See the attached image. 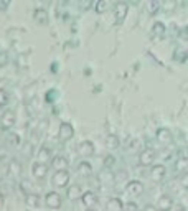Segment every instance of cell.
<instances>
[{"label":"cell","mask_w":188,"mask_h":211,"mask_svg":"<svg viewBox=\"0 0 188 211\" xmlns=\"http://www.w3.org/2000/svg\"><path fill=\"white\" fill-rule=\"evenodd\" d=\"M68 173H66L65 170H60V172H56V175H55V178H53V183H55L56 186H65L66 183H68Z\"/></svg>","instance_id":"6da1fadb"},{"label":"cell","mask_w":188,"mask_h":211,"mask_svg":"<svg viewBox=\"0 0 188 211\" xmlns=\"http://www.w3.org/2000/svg\"><path fill=\"white\" fill-rule=\"evenodd\" d=\"M46 203H48V206H51V208H58L60 203H61V200L56 193H50L46 196Z\"/></svg>","instance_id":"7a4b0ae2"},{"label":"cell","mask_w":188,"mask_h":211,"mask_svg":"<svg viewBox=\"0 0 188 211\" xmlns=\"http://www.w3.org/2000/svg\"><path fill=\"white\" fill-rule=\"evenodd\" d=\"M127 191H129L131 195H139V193L142 191V185L137 183V181H134V183H131V185L127 186Z\"/></svg>","instance_id":"3957f363"},{"label":"cell","mask_w":188,"mask_h":211,"mask_svg":"<svg viewBox=\"0 0 188 211\" xmlns=\"http://www.w3.org/2000/svg\"><path fill=\"white\" fill-rule=\"evenodd\" d=\"M153 170H155V172L152 173V176H153L155 180H160L162 176H163V167H155Z\"/></svg>","instance_id":"277c9868"},{"label":"cell","mask_w":188,"mask_h":211,"mask_svg":"<svg viewBox=\"0 0 188 211\" xmlns=\"http://www.w3.org/2000/svg\"><path fill=\"white\" fill-rule=\"evenodd\" d=\"M153 155V153L150 152V150H147V152H144L142 153V163H148L150 162V157Z\"/></svg>","instance_id":"5b68a950"},{"label":"cell","mask_w":188,"mask_h":211,"mask_svg":"<svg viewBox=\"0 0 188 211\" xmlns=\"http://www.w3.org/2000/svg\"><path fill=\"white\" fill-rule=\"evenodd\" d=\"M84 203H86V205H88V203H89V205H94V203H96L94 195H91V193H89V195H86V196H84Z\"/></svg>","instance_id":"8992f818"},{"label":"cell","mask_w":188,"mask_h":211,"mask_svg":"<svg viewBox=\"0 0 188 211\" xmlns=\"http://www.w3.org/2000/svg\"><path fill=\"white\" fill-rule=\"evenodd\" d=\"M160 206H162V208H170V206H172V201H170V200H165V196H163V198L160 200Z\"/></svg>","instance_id":"52a82bcc"},{"label":"cell","mask_w":188,"mask_h":211,"mask_svg":"<svg viewBox=\"0 0 188 211\" xmlns=\"http://www.w3.org/2000/svg\"><path fill=\"white\" fill-rule=\"evenodd\" d=\"M7 94H5V91H0V106H3V104H5L7 102Z\"/></svg>","instance_id":"ba28073f"},{"label":"cell","mask_w":188,"mask_h":211,"mask_svg":"<svg viewBox=\"0 0 188 211\" xmlns=\"http://www.w3.org/2000/svg\"><path fill=\"white\" fill-rule=\"evenodd\" d=\"M109 147H117V139L111 135L109 137Z\"/></svg>","instance_id":"9c48e42d"},{"label":"cell","mask_w":188,"mask_h":211,"mask_svg":"<svg viewBox=\"0 0 188 211\" xmlns=\"http://www.w3.org/2000/svg\"><path fill=\"white\" fill-rule=\"evenodd\" d=\"M79 191H81V190L78 188V186H76V188H71V190H69V196H73V195H74V196H78V195H79Z\"/></svg>","instance_id":"30bf717a"},{"label":"cell","mask_w":188,"mask_h":211,"mask_svg":"<svg viewBox=\"0 0 188 211\" xmlns=\"http://www.w3.org/2000/svg\"><path fill=\"white\" fill-rule=\"evenodd\" d=\"M145 211H155L153 208H150V206H148V208H145Z\"/></svg>","instance_id":"8fae6325"}]
</instances>
